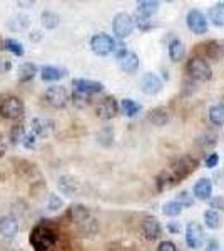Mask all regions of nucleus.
<instances>
[{
	"instance_id": "1",
	"label": "nucleus",
	"mask_w": 224,
	"mask_h": 251,
	"mask_svg": "<svg viewBox=\"0 0 224 251\" xmlns=\"http://www.w3.org/2000/svg\"><path fill=\"white\" fill-rule=\"evenodd\" d=\"M71 216H72V220H74L75 225L79 226L84 233H87V234L96 233V229H97L96 220H94V218L91 216V213L85 209V206H80V204L72 206Z\"/></svg>"
},
{
	"instance_id": "2",
	"label": "nucleus",
	"mask_w": 224,
	"mask_h": 251,
	"mask_svg": "<svg viewBox=\"0 0 224 251\" xmlns=\"http://www.w3.org/2000/svg\"><path fill=\"white\" fill-rule=\"evenodd\" d=\"M187 74L193 79L206 82V80H211V77H213V69H211L209 62L206 59L194 57L187 62Z\"/></svg>"
},
{
	"instance_id": "3",
	"label": "nucleus",
	"mask_w": 224,
	"mask_h": 251,
	"mask_svg": "<svg viewBox=\"0 0 224 251\" xmlns=\"http://www.w3.org/2000/svg\"><path fill=\"white\" fill-rule=\"evenodd\" d=\"M55 243V233L47 226H37L32 231V245L37 248V251H44L52 248Z\"/></svg>"
},
{
	"instance_id": "4",
	"label": "nucleus",
	"mask_w": 224,
	"mask_h": 251,
	"mask_svg": "<svg viewBox=\"0 0 224 251\" xmlns=\"http://www.w3.org/2000/svg\"><path fill=\"white\" fill-rule=\"evenodd\" d=\"M91 49L96 55L105 57L116 50V40L107 34H96L91 39Z\"/></svg>"
},
{
	"instance_id": "5",
	"label": "nucleus",
	"mask_w": 224,
	"mask_h": 251,
	"mask_svg": "<svg viewBox=\"0 0 224 251\" xmlns=\"http://www.w3.org/2000/svg\"><path fill=\"white\" fill-rule=\"evenodd\" d=\"M112 30H114V34H116V37L121 39V40L129 37L134 30L132 17L127 14V12H121V14H117L112 20Z\"/></svg>"
},
{
	"instance_id": "6",
	"label": "nucleus",
	"mask_w": 224,
	"mask_h": 251,
	"mask_svg": "<svg viewBox=\"0 0 224 251\" xmlns=\"http://www.w3.org/2000/svg\"><path fill=\"white\" fill-rule=\"evenodd\" d=\"M24 114V104L19 97H7L0 104V116L3 119H20Z\"/></svg>"
},
{
	"instance_id": "7",
	"label": "nucleus",
	"mask_w": 224,
	"mask_h": 251,
	"mask_svg": "<svg viewBox=\"0 0 224 251\" xmlns=\"http://www.w3.org/2000/svg\"><path fill=\"white\" fill-rule=\"evenodd\" d=\"M196 166H198L196 159L182 157V159H179L177 163L169 169V174H171V177H173L174 183H177V181H181V179H184V177L189 176L191 173H194Z\"/></svg>"
},
{
	"instance_id": "8",
	"label": "nucleus",
	"mask_w": 224,
	"mask_h": 251,
	"mask_svg": "<svg viewBox=\"0 0 224 251\" xmlns=\"http://www.w3.org/2000/svg\"><path fill=\"white\" fill-rule=\"evenodd\" d=\"M186 24H187V27H189V30H193V34H198V35L206 34L207 27H209L206 15L198 9H193V10L187 12Z\"/></svg>"
},
{
	"instance_id": "9",
	"label": "nucleus",
	"mask_w": 224,
	"mask_h": 251,
	"mask_svg": "<svg viewBox=\"0 0 224 251\" xmlns=\"http://www.w3.org/2000/svg\"><path fill=\"white\" fill-rule=\"evenodd\" d=\"M72 87H74V92L75 94H80V96H92V94H99L102 92L104 86L97 80H91V79H74L72 80Z\"/></svg>"
},
{
	"instance_id": "10",
	"label": "nucleus",
	"mask_w": 224,
	"mask_h": 251,
	"mask_svg": "<svg viewBox=\"0 0 224 251\" xmlns=\"http://www.w3.org/2000/svg\"><path fill=\"white\" fill-rule=\"evenodd\" d=\"M46 100L55 109H62L67 106L69 102V94L66 87L62 86H52L46 91Z\"/></svg>"
},
{
	"instance_id": "11",
	"label": "nucleus",
	"mask_w": 224,
	"mask_h": 251,
	"mask_svg": "<svg viewBox=\"0 0 224 251\" xmlns=\"http://www.w3.org/2000/svg\"><path fill=\"white\" fill-rule=\"evenodd\" d=\"M117 60H119L121 69L124 72H127V74H134L139 69V57L131 50L121 49V52H117Z\"/></svg>"
},
{
	"instance_id": "12",
	"label": "nucleus",
	"mask_w": 224,
	"mask_h": 251,
	"mask_svg": "<svg viewBox=\"0 0 224 251\" xmlns=\"http://www.w3.org/2000/svg\"><path fill=\"white\" fill-rule=\"evenodd\" d=\"M202 241H204V233H202V228L198 225V223H189L186 226V243L189 248L198 250L201 248Z\"/></svg>"
},
{
	"instance_id": "13",
	"label": "nucleus",
	"mask_w": 224,
	"mask_h": 251,
	"mask_svg": "<svg viewBox=\"0 0 224 251\" xmlns=\"http://www.w3.org/2000/svg\"><path fill=\"white\" fill-rule=\"evenodd\" d=\"M96 112L100 119H112L119 112V106H117L116 99L114 97H105L104 100H100L96 107Z\"/></svg>"
},
{
	"instance_id": "14",
	"label": "nucleus",
	"mask_w": 224,
	"mask_h": 251,
	"mask_svg": "<svg viewBox=\"0 0 224 251\" xmlns=\"http://www.w3.org/2000/svg\"><path fill=\"white\" fill-rule=\"evenodd\" d=\"M55 131V124L50 119H44V117H35L32 121V134L35 137H47Z\"/></svg>"
},
{
	"instance_id": "15",
	"label": "nucleus",
	"mask_w": 224,
	"mask_h": 251,
	"mask_svg": "<svg viewBox=\"0 0 224 251\" xmlns=\"http://www.w3.org/2000/svg\"><path fill=\"white\" fill-rule=\"evenodd\" d=\"M141 87H142V92L148 96H156L159 92L162 91V80L157 77L156 74H146L142 77V82H141Z\"/></svg>"
},
{
	"instance_id": "16",
	"label": "nucleus",
	"mask_w": 224,
	"mask_h": 251,
	"mask_svg": "<svg viewBox=\"0 0 224 251\" xmlns=\"http://www.w3.org/2000/svg\"><path fill=\"white\" fill-rule=\"evenodd\" d=\"M193 196L199 201H209L211 196H213V183L207 177H202L199 179L193 188Z\"/></svg>"
},
{
	"instance_id": "17",
	"label": "nucleus",
	"mask_w": 224,
	"mask_h": 251,
	"mask_svg": "<svg viewBox=\"0 0 224 251\" xmlns=\"http://www.w3.org/2000/svg\"><path fill=\"white\" fill-rule=\"evenodd\" d=\"M0 234L3 238H15L19 234V221L14 216L0 218Z\"/></svg>"
},
{
	"instance_id": "18",
	"label": "nucleus",
	"mask_w": 224,
	"mask_h": 251,
	"mask_svg": "<svg viewBox=\"0 0 224 251\" xmlns=\"http://www.w3.org/2000/svg\"><path fill=\"white\" fill-rule=\"evenodd\" d=\"M67 71L66 69H60L55 66H44L40 69V77L46 82H55V80H60L62 77H66Z\"/></svg>"
},
{
	"instance_id": "19",
	"label": "nucleus",
	"mask_w": 224,
	"mask_h": 251,
	"mask_svg": "<svg viewBox=\"0 0 224 251\" xmlns=\"http://www.w3.org/2000/svg\"><path fill=\"white\" fill-rule=\"evenodd\" d=\"M161 229L162 228L156 218H146L142 221V231H144L148 240H157L161 236Z\"/></svg>"
},
{
	"instance_id": "20",
	"label": "nucleus",
	"mask_w": 224,
	"mask_h": 251,
	"mask_svg": "<svg viewBox=\"0 0 224 251\" xmlns=\"http://www.w3.org/2000/svg\"><path fill=\"white\" fill-rule=\"evenodd\" d=\"M186 55V47L184 44L181 42L179 39H173L169 42V57L173 62H179V60H182Z\"/></svg>"
},
{
	"instance_id": "21",
	"label": "nucleus",
	"mask_w": 224,
	"mask_h": 251,
	"mask_svg": "<svg viewBox=\"0 0 224 251\" xmlns=\"http://www.w3.org/2000/svg\"><path fill=\"white\" fill-rule=\"evenodd\" d=\"M159 10V2H152V0H141L137 2V15L149 19Z\"/></svg>"
},
{
	"instance_id": "22",
	"label": "nucleus",
	"mask_w": 224,
	"mask_h": 251,
	"mask_svg": "<svg viewBox=\"0 0 224 251\" xmlns=\"http://www.w3.org/2000/svg\"><path fill=\"white\" fill-rule=\"evenodd\" d=\"M28 25H30V19H28L27 15H24V14L14 15V17H12L9 22H7V27H9L10 30H14V32L25 30Z\"/></svg>"
},
{
	"instance_id": "23",
	"label": "nucleus",
	"mask_w": 224,
	"mask_h": 251,
	"mask_svg": "<svg viewBox=\"0 0 224 251\" xmlns=\"http://www.w3.org/2000/svg\"><path fill=\"white\" fill-rule=\"evenodd\" d=\"M39 72V67L32 62H24L22 66L19 67V80L20 82H27V80H32L35 77V74Z\"/></svg>"
},
{
	"instance_id": "24",
	"label": "nucleus",
	"mask_w": 224,
	"mask_h": 251,
	"mask_svg": "<svg viewBox=\"0 0 224 251\" xmlns=\"http://www.w3.org/2000/svg\"><path fill=\"white\" fill-rule=\"evenodd\" d=\"M209 20L216 27H224V2H219L209 9Z\"/></svg>"
},
{
	"instance_id": "25",
	"label": "nucleus",
	"mask_w": 224,
	"mask_h": 251,
	"mask_svg": "<svg viewBox=\"0 0 224 251\" xmlns=\"http://www.w3.org/2000/svg\"><path fill=\"white\" fill-rule=\"evenodd\" d=\"M209 121L214 126H224V104H214L209 107Z\"/></svg>"
},
{
	"instance_id": "26",
	"label": "nucleus",
	"mask_w": 224,
	"mask_h": 251,
	"mask_svg": "<svg viewBox=\"0 0 224 251\" xmlns=\"http://www.w3.org/2000/svg\"><path fill=\"white\" fill-rule=\"evenodd\" d=\"M59 188L62 193L69 194V196H74V194L77 193V189H79V184H77V181H74L72 177L62 176L59 179Z\"/></svg>"
},
{
	"instance_id": "27",
	"label": "nucleus",
	"mask_w": 224,
	"mask_h": 251,
	"mask_svg": "<svg viewBox=\"0 0 224 251\" xmlns=\"http://www.w3.org/2000/svg\"><path fill=\"white\" fill-rule=\"evenodd\" d=\"M149 121L156 126H164L169 121V114L164 107H157L149 112Z\"/></svg>"
},
{
	"instance_id": "28",
	"label": "nucleus",
	"mask_w": 224,
	"mask_h": 251,
	"mask_svg": "<svg viewBox=\"0 0 224 251\" xmlns=\"http://www.w3.org/2000/svg\"><path fill=\"white\" fill-rule=\"evenodd\" d=\"M40 20H42V25L46 27V29L52 30V29H55V27L59 25L60 17L55 14V12L46 10V12H42V17H40Z\"/></svg>"
},
{
	"instance_id": "29",
	"label": "nucleus",
	"mask_w": 224,
	"mask_h": 251,
	"mask_svg": "<svg viewBox=\"0 0 224 251\" xmlns=\"http://www.w3.org/2000/svg\"><path fill=\"white\" fill-rule=\"evenodd\" d=\"M121 109H122V112H124V116L134 117V116L139 114L142 107L136 102V100H132V99H124V100H122V104H121Z\"/></svg>"
},
{
	"instance_id": "30",
	"label": "nucleus",
	"mask_w": 224,
	"mask_h": 251,
	"mask_svg": "<svg viewBox=\"0 0 224 251\" xmlns=\"http://www.w3.org/2000/svg\"><path fill=\"white\" fill-rule=\"evenodd\" d=\"M204 223L209 229H218L221 226V214L216 209H209V211L204 213Z\"/></svg>"
},
{
	"instance_id": "31",
	"label": "nucleus",
	"mask_w": 224,
	"mask_h": 251,
	"mask_svg": "<svg viewBox=\"0 0 224 251\" xmlns=\"http://www.w3.org/2000/svg\"><path fill=\"white\" fill-rule=\"evenodd\" d=\"M3 46H5L7 50L10 52V54H14V55H17V57H22L24 55V47H22V44L19 42V40H15V39H7L5 42H3Z\"/></svg>"
},
{
	"instance_id": "32",
	"label": "nucleus",
	"mask_w": 224,
	"mask_h": 251,
	"mask_svg": "<svg viewBox=\"0 0 224 251\" xmlns=\"http://www.w3.org/2000/svg\"><path fill=\"white\" fill-rule=\"evenodd\" d=\"M182 211V206L177 203V201H168L164 206H162V213L166 214V216H171V218H174V216H179Z\"/></svg>"
},
{
	"instance_id": "33",
	"label": "nucleus",
	"mask_w": 224,
	"mask_h": 251,
	"mask_svg": "<svg viewBox=\"0 0 224 251\" xmlns=\"http://www.w3.org/2000/svg\"><path fill=\"white\" fill-rule=\"evenodd\" d=\"M156 183H157V189H159V191H164V189H168V188H171V186L174 184V181H173V177H171L169 171H162L157 176Z\"/></svg>"
},
{
	"instance_id": "34",
	"label": "nucleus",
	"mask_w": 224,
	"mask_h": 251,
	"mask_svg": "<svg viewBox=\"0 0 224 251\" xmlns=\"http://www.w3.org/2000/svg\"><path fill=\"white\" fill-rule=\"evenodd\" d=\"M134 20V25H137V29L142 30V32H146V30H149L150 27H152V24H150V20L149 19H146V17H142V15H134L132 17Z\"/></svg>"
},
{
	"instance_id": "35",
	"label": "nucleus",
	"mask_w": 224,
	"mask_h": 251,
	"mask_svg": "<svg viewBox=\"0 0 224 251\" xmlns=\"http://www.w3.org/2000/svg\"><path fill=\"white\" fill-rule=\"evenodd\" d=\"M176 201L182 206V208H189V206H193V203H194L193 194H189L187 191H181V193H179L177 198H176Z\"/></svg>"
},
{
	"instance_id": "36",
	"label": "nucleus",
	"mask_w": 224,
	"mask_h": 251,
	"mask_svg": "<svg viewBox=\"0 0 224 251\" xmlns=\"http://www.w3.org/2000/svg\"><path fill=\"white\" fill-rule=\"evenodd\" d=\"M25 134H27V132H25V129H24V126H17V127H14V129H12V132H10L12 143L17 144V143H20V141H24Z\"/></svg>"
},
{
	"instance_id": "37",
	"label": "nucleus",
	"mask_w": 224,
	"mask_h": 251,
	"mask_svg": "<svg viewBox=\"0 0 224 251\" xmlns=\"http://www.w3.org/2000/svg\"><path fill=\"white\" fill-rule=\"evenodd\" d=\"M60 208H62V200L57 194H50V198H49V209L50 211H57Z\"/></svg>"
},
{
	"instance_id": "38",
	"label": "nucleus",
	"mask_w": 224,
	"mask_h": 251,
	"mask_svg": "<svg viewBox=\"0 0 224 251\" xmlns=\"http://www.w3.org/2000/svg\"><path fill=\"white\" fill-rule=\"evenodd\" d=\"M157 251H177V248L173 241H161V245L157 246Z\"/></svg>"
},
{
	"instance_id": "39",
	"label": "nucleus",
	"mask_w": 224,
	"mask_h": 251,
	"mask_svg": "<svg viewBox=\"0 0 224 251\" xmlns=\"http://www.w3.org/2000/svg\"><path fill=\"white\" fill-rule=\"evenodd\" d=\"M218 163H219V156L218 154H209V157L206 159V168L213 169L218 166Z\"/></svg>"
},
{
	"instance_id": "40",
	"label": "nucleus",
	"mask_w": 224,
	"mask_h": 251,
	"mask_svg": "<svg viewBox=\"0 0 224 251\" xmlns=\"http://www.w3.org/2000/svg\"><path fill=\"white\" fill-rule=\"evenodd\" d=\"M206 251H221V250H219V243L216 240L206 241Z\"/></svg>"
},
{
	"instance_id": "41",
	"label": "nucleus",
	"mask_w": 224,
	"mask_h": 251,
	"mask_svg": "<svg viewBox=\"0 0 224 251\" xmlns=\"http://www.w3.org/2000/svg\"><path fill=\"white\" fill-rule=\"evenodd\" d=\"M223 206H224V200H223V198H214V200L211 201V208H216V209L219 208V209H221Z\"/></svg>"
},
{
	"instance_id": "42",
	"label": "nucleus",
	"mask_w": 224,
	"mask_h": 251,
	"mask_svg": "<svg viewBox=\"0 0 224 251\" xmlns=\"http://www.w3.org/2000/svg\"><path fill=\"white\" fill-rule=\"evenodd\" d=\"M168 229L173 233H179L181 231V225H176V223H171V225H168Z\"/></svg>"
},
{
	"instance_id": "43",
	"label": "nucleus",
	"mask_w": 224,
	"mask_h": 251,
	"mask_svg": "<svg viewBox=\"0 0 224 251\" xmlns=\"http://www.w3.org/2000/svg\"><path fill=\"white\" fill-rule=\"evenodd\" d=\"M5 152H7V144L3 143V139L0 137V157L5 156Z\"/></svg>"
}]
</instances>
